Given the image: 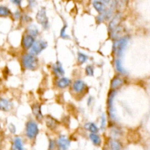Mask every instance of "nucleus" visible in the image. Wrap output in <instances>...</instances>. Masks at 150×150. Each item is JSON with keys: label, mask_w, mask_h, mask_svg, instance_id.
<instances>
[{"label": "nucleus", "mask_w": 150, "mask_h": 150, "mask_svg": "<svg viewBox=\"0 0 150 150\" xmlns=\"http://www.w3.org/2000/svg\"><path fill=\"white\" fill-rule=\"evenodd\" d=\"M39 133V128L36 122L29 121L26 125V136L28 139H35Z\"/></svg>", "instance_id": "4"}, {"label": "nucleus", "mask_w": 150, "mask_h": 150, "mask_svg": "<svg viewBox=\"0 0 150 150\" xmlns=\"http://www.w3.org/2000/svg\"><path fill=\"white\" fill-rule=\"evenodd\" d=\"M59 150H68L70 146V141L66 136H60L57 142Z\"/></svg>", "instance_id": "10"}, {"label": "nucleus", "mask_w": 150, "mask_h": 150, "mask_svg": "<svg viewBox=\"0 0 150 150\" xmlns=\"http://www.w3.org/2000/svg\"><path fill=\"white\" fill-rule=\"evenodd\" d=\"M35 41L36 40H35V37L32 36V35L28 33L25 34L23 36V38H22V47L26 50L31 49V48L34 45Z\"/></svg>", "instance_id": "9"}, {"label": "nucleus", "mask_w": 150, "mask_h": 150, "mask_svg": "<svg viewBox=\"0 0 150 150\" xmlns=\"http://www.w3.org/2000/svg\"><path fill=\"white\" fill-rule=\"evenodd\" d=\"M15 17L17 19H18L20 18V13H19V12H16V14H15Z\"/></svg>", "instance_id": "35"}, {"label": "nucleus", "mask_w": 150, "mask_h": 150, "mask_svg": "<svg viewBox=\"0 0 150 150\" xmlns=\"http://www.w3.org/2000/svg\"><path fill=\"white\" fill-rule=\"evenodd\" d=\"M12 150H25L23 147V142L21 138L16 137L13 141V146H12Z\"/></svg>", "instance_id": "20"}, {"label": "nucleus", "mask_w": 150, "mask_h": 150, "mask_svg": "<svg viewBox=\"0 0 150 150\" xmlns=\"http://www.w3.org/2000/svg\"><path fill=\"white\" fill-rule=\"evenodd\" d=\"M22 65L26 70H34L38 66V59L36 56L31 54H26L22 57Z\"/></svg>", "instance_id": "2"}, {"label": "nucleus", "mask_w": 150, "mask_h": 150, "mask_svg": "<svg viewBox=\"0 0 150 150\" xmlns=\"http://www.w3.org/2000/svg\"><path fill=\"white\" fill-rule=\"evenodd\" d=\"M89 139L95 146H100L101 144V139L97 133H90Z\"/></svg>", "instance_id": "23"}, {"label": "nucleus", "mask_w": 150, "mask_h": 150, "mask_svg": "<svg viewBox=\"0 0 150 150\" xmlns=\"http://www.w3.org/2000/svg\"><path fill=\"white\" fill-rule=\"evenodd\" d=\"M56 146V143L53 140H50V143H49V147H48V149L49 150H54V148Z\"/></svg>", "instance_id": "32"}, {"label": "nucleus", "mask_w": 150, "mask_h": 150, "mask_svg": "<svg viewBox=\"0 0 150 150\" xmlns=\"http://www.w3.org/2000/svg\"><path fill=\"white\" fill-rule=\"evenodd\" d=\"M10 1H11L13 3V4H16V5L19 6V5H21V4L22 0H10Z\"/></svg>", "instance_id": "34"}, {"label": "nucleus", "mask_w": 150, "mask_h": 150, "mask_svg": "<svg viewBox=\"0 0 150 150\" xmlns=\"http://www.w3.org/2000/svg\"><path fill=\"white\" fill-rule=\"evenodd\" d=\"M123 83H124V81L122 78H120V76H115L111 81V89H114V90L116 89H119L122 86Z\"/></svg>", "instance_id": "17"}, {"label": "nucleus", "mask_w": 150, "mask_h": 150, "mask_svg": "<svg viewBox=\"0 0 150 150\" xmlns=\"http://www.w3.org/2000/svg\"><path fill=\"white\" fill-rule=\"evenodd\" d=\"M66 28H67V26H63L62 29H61V32H60V37L63 39H65V38H68L69 36L66 34Z\"/></svg>", "instance_id": "31"}, {"label": "nucleus", "mask_w": 150, "mask_h": 150, "mask_svg": "<svg viewBox=\"0 0 150 150\" xmlns=\"http://www.w3.org/2000/svg\"><path fill=\"white\" fill-rule=\"evenodd\" d=\"M59 122L51 116H46L45 117V125L50 130H55L57 129L59 125Z\"/></svg>", "instance_id": "13"}, {"label": "nucleus", "mask_w": 150, "mask_h": 150, "mask_svg": "<svg viewBox=\"0 0 150 150\" xmlns=\"http://www.w3.org/2000/svg\"><path fill=\"white\" fill-rule=\"evenodd\" d=\"M116 91L114 89H111L109 92L108 97V101H107V104H108V114H109L110 117L112 120L115 119V112L114 110V105H113V102H114V98L115 97Z\"/></svg>", "instance_id": "8"}, {"label": "nucleus", "mask_w": 150, "mask_h": 150, "mask_svg": "<svg viewBox=\"0 0 150 150\" xmlns=\"http://www.w3.org/2000/svg\"><path fill=\"white\" fill-rule=\"evenodd\" d=\"M118 0H113L110 7L108 9H106L103 13H100L98 16L97 21H98V23H101L104 21H108L111 19V18H113L114 11L118 7Z\"/></svg>", "instance_id": "3"}, {"label": "nucleus", "mask_w": 150, "mask_h": 150, "mask_svg": "<svg viewBox=\"0 0 150 150\" xmlns=\"http://www.w3.org/2000/svg\"><path fill=\"white\" fill-rule=\"evenodd\" d=\"M88 60V57L81 52L78 53V61L80 64H83Z\"/></svg>", "instance_id": "27"}, {"label": "nucleus", "mask_w": 150, "mask_h": 150, "mask_svg": "<svg viewBox=\"0 0 150 150\" xmlns=\"http://www.w3.org/2000/svg\"><path fill=\"white\" fill-rule=\"evenodd\" d=\"M129 2V0H120L118 1V8L120 10H123L127 6Z\"/></svg>", "instance_id": "28"}, {"label": "nucleus", "mask_w": 150, "mask_h": 150, "mask_svg": "<svg viewBox=\"0 0 150 150\" xmlns=\"http://www.w3.org/2000/svg\"><path fill=\"white\" fill-rule=\"evenodd\" d=\"M105 125H106V117H105V114H103L102 117H101V125H100L101 130H104V129H105Z\"/></svg>", "instance_id": "30"}, {"label": "nucleus", "mask_w": 150, "mask_h": 150, "mask_svg": "<svg viewBox=\"0 0 150 150\" xmlns=\"http://www.w3.org/2000/svg\"><path fill=\"white\" fill-rule=\"evenodd\" d=\"M52 70L54 74L57 77H62L64 75V70L63 67H62L61 64L59 62H57V64H54L52 67Z\"/></svg>", "instance_id": "16"}, {"label": "nucleus", "mask_w": 150, "mask_h": 150, "mask_svg": "<svg viewBox=\"0 0 150 150\" xmlns=\"http://www.w3.org/2000/svg\"><path fill=\"white\" fill-rule=\"evenodd\" d=\"M91 100H92V98H89V101H88V104H90V102H91Z\"/></svg>", "instance_id": "37"}, {"label": "nucleus", "mask_w": 150, "mask_h": 150, "mask_svg": "<svg viewBox=\"0 0 150 150\" xmlns=\"http://www.w3.org/2000/svg\"><path fill=\"white\" fill-rule=\"evenodd\" d=\"M71 83V81L70 80L67 78L62 77L57 81V85L59 88L60 89H64V88H67V86H69Z\"/></svg>", "instance_id": "19"}, {"label": "nucleus", "mask_w": 150, "mask_h": 150, "mask_svg": "<svg viewBox=\"0 0 150 150\" xmlns=\"http://www.w3.org/2000/svg\"><path fill=\"white\" fill-rule=\"evenodd\" d=\"M27 32H28V34H29V35H31L33 37H37L38 35V34H39V30H38V27H37L36 26H35V25H29V26H28L27 28Z\"/></svg>", "instance_id": "24"}, {"label": "nucleus", "mask_w": 150, "mask_h": 150, "mask_svg": "<svg viewBox=\"0 0 150 150\" xmlns=\"http://www.w3.org/2000/svg\"><path fill=\"white\" fill-rule=\"evenodd\" d=\"M128 42L129 38L127 36L122 37L119 40L114 41V44H113V53L117 57H121L124 53L125 48H127Z\"/></svg>", "instance_id": "1"}, {"label": "nucleus", "mask_w": 150, "mask_h": 150, "mask_svg": "<svg viewBox=\"0 0 150 150\" xmlns=\"http://www.w3.org/2000/svg\"><path fill=\"white\" fill-rule=\"evenodd\" d=\"M110 150H121L122 144L117 139H111L109 142Z\"/></svg>", "instance_id": "22"}, {"label": "nucleus", "mask_w": 150, "mask_h": 150, "mask_svg": "<svg viewBox=\"0 0 150 150\" xmlns=\"http://www.w3.org/2000/svg\"><path fill=\"white\" fill-rule=\"evenodd\" d=\"M86 87L87 86L82 80H76L73 83V89L76 93H82L86 90Z\"/></svg>", "instance_id": "11"}, {"label": "nucleus", "mask_w": 150, "mask_h": 150, "mask_svg": "<svg viewBox=\"0 0 150 150\" xmlns=\"http://www.w3.org/2000/svg\"><path fill=\"white\" fill-rule=\"evenodd\" d=\"M10 13H11V12L7 7L0 6V16L1 17H6V16H10Z\"/></svg>", "instance_id": "26"}, {"label": "nucleus", "mask_w": 150, "mask_h": 150, "mask_svg": "<svg viewBox=\"0 0 150 150\" xmlns=\"http://www.w3.org/2000/svg\"><path fill=\"white\" fill-rule=\"evenodd\" d=\"M101 1H102L104 4H108V3L111 1V0H101Z\"/></svg>", "instance_id": "36"}, {"label": "nucleus", "mask_w": 150, "mask_h": 150, "mask_svg": "<svg viewBox=\"0 0 150 150\" xmlns=\"http://www.w3.org/2000/svg\"><path fill=\"white\" fill-rule=\"evenodd\" d=\"M48 43L42 40H36L30 49V54L34 56H37L40 54L45 48H47Z\"/></svg>", "instance_id": "6"}, {"label": "nucleus", "mask_w": 150, "mask_h": 150, "mask_svg": "<svg viewBox=\"0 0 150 150\" xmlns=\"http://www.w3.org/2000/svg\"><path fill=\"white\" fill-rule=\"evenodd\" d=\"M12 108H13V103L10 100L6 98H0V110L9 111Z\"/></svg>", "instance_id": "14"}, {"label": "nucleus", "mask_w": 150, "mask_h": 150, "mask_svg": "<svg viewBox=\"0 0 150 150\" xmlns=\"http://www.w3.org/2000/svg\"><path fill=\"white\" fill-rule=\"evenodd\" d=\"M86 74L89 76H94V67L92 65H87L86 67Z\"/></svg>", "instance_id": "29"}, {"label": "nucleus", "mask_w": 150, "mask_h": 150, "mask_svg": "<svg viewBox=\"0 0 150 150\" xmlns=\"http://www.w3.org/2000/svg\"><path fill=\"white\" fill-rule=\"evenodd\" d=\"M32 111L34 116L38 121H41L43 119L42 111H41V105L39 103H35L32 106Z\"/></svg>", "instance_id": "12"}, {"label": "nucleus", "mask_w": 150, "mask_h": 150, "mask_svg": "<svg viewBox=\"0 0 150 150\" xmlns=\"http://www.w3.org/2000/svg\"><path fill=\"white\" fill-rule=\"evenodd\" d=\"M122 20V15L121 13H117L113 16L112 19L111 20V21L108 23V32H112L113 30L116 29L117 28H118L120 26V23H121Z\"/></svg>", "instance_id": "7"}, {"label": "nucleus", "mask_w": 150, "mask_h": 150, "mask_svg": "<svg viewBox=\"0 0 150 150\" xmlns=\"http://www.w3.org/2000/svg\"><path fill=\"white\" fill-rule=\"evenodd\" d=\"M93 7L98 13L100 14V13H103L104 11H105L106 9H105V5L102 1L100 0H94L93 3Z\"/></svg>", "instance_id": "18"}, {"label": "nucleus", "mask_w": 150, "mask_h": 150, "mask_svg": "<svg viewBox=\"0 0 150 150\" xmlns=\"http://www.w3.org/2000/svg\"><path fill=\"white\" fill-rule=\"evenodd\" d=\"M28 1H29V4L30 7H35V6H36L37 2L35 0H28Z\"/></svg>", "instance_id": "33"}, {"label": "nucleus", "mask_w": 150, "mask_h": 150, "mask_svg": "<svg viewBox=\"0 0 150 150\" xmlns=\"http://www.w3.org/2000/svg\"><path fill=\"white\" fill-rule=\"evenodd\" d=\"M84 128L86 130L90 132L91 133H97L99 131V129H98V126L93 122H88L86 124H85Z\"/></svg>", "instance_id": "21"}, {"label": "nucleus", "mask_w": 150, "mask_h": 150, "mask_svg": "<svg viewBox=\"0 0 150 150\" xmlns=\"http://www.w3.org/2000/svg\"><path fill=\"white\" fill-rule=\"evenodd\" d=\"M123 33V27L122 26H120L118 28H117L116 29L113 30L112 32H109V35L111 39H112L113 40H119L120 38H122L121 37L122 34Z\"/></svg>", "instance_id": "15"}, {"label": "nucleus", "mask_w": 150, "mask_h": 150, "mask_svg": "<svg viewBox=\"0 0 150 150\" xmlns=\"http://www.w3.org/2000/svg\"><path fill=\"white\" fill-rule=\"evenodd\" d=\"M115 67L116 70L120 73H125V70L123 68L122 64V62L120 59H117L115 60Z\"/></svg>", "instance_id": "25"}, {"label": "nucleus", "mask_w": 150, "mask_h": 150, "mask_svg": "<svg viewBox=\"0 0 150 150\" xmlns=\"http://www.w3.org/2000/svg\"><path fill=\"white\" fill-rule=\"evenodd\" d=\"M37 21L44 28V29H48L49 26V22H48V18L46 15V10L45 7H41L38 10V13L36 15Z\"/></svg>", "instance_id": "5"}]
</instances>
